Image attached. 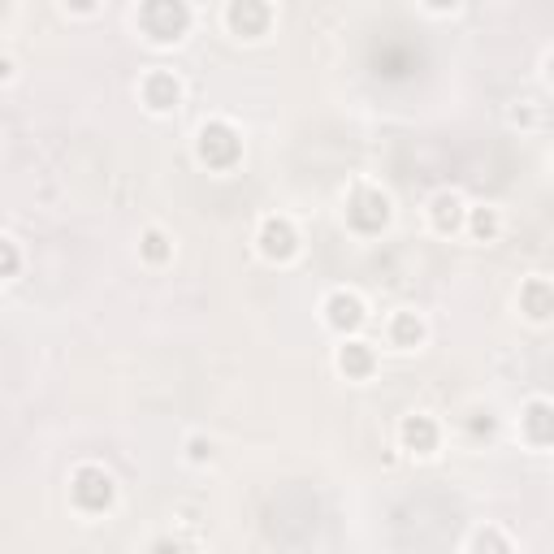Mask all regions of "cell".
<instances>
[{
  "label": "cell",
  "mask_w": 554,
  "mask_h": 554,
  "mask_svg": "<svg viewBox=\"0 0 554 554\" xmlns=\"http://www.w3.org/2000/svg\"><path fill=\"white\" fill-rule=\"evenodd\" d=\"M139 26L156 44H174L191 26V9L187 0H139Z\"/></svg>",
  "instance_id": "cell-1"
},
{
  "label": "cell",
  "mask_w": 554,
  "mask_h": 554,
  "mask_svg": "<svg viewBox=\"0 0 554 554\" xmlns=\"http://www.w3.org/2000/svg\"><path fill=\"white\" fill-rule=\"evenodd\" d=\"M520 425H524V438H529V446L546 451V446H550V403L546 399H533L529 407H524Z\"/></svg>",
  "instance_id": "cell-13"
},
{
  "label": "cell",
  "mask_w": 554,
  "mask_h": 554,
  "mask_svg": "<svg viewBox=\"0 0 554 554\" xmlns=\"http://www.w3.org/2000/svg\"><path fill=\"white\" fill-rule=\"evenodd\" d=\"M468 230H472V239H481V243H494L498 234H503V213L498 208H472V217H468Z\"/></svg>",
  "instance_id": "cell-16"
},
{
  "label": "cell",
  "mask_w": 554,
  "mask_h": 554,
  "mask_svg": "<svg viewBox=\"0 0 554 554\" xmlns=\"http://www.w3.org/2000/svg\"><path fill=\"white\" fill-rule=\"evenodd\" d=\"M18 269H22V252H18V243L0 234V277H13Z\"/></svg>",
  "instance_id": "cell-17"
},
{
  "label": "cell",
  "mask_w": 554,
  "mask_h": 554,
  "mask_svg": "<svg viewBox=\"0 0 554 554\" xmlns=\"http://www.w3.org/2000/svg\"><path fill=\"white\" fill-rule=\"evenodd\" d=\"M239 135H234L230 122H208L200 130V161L213 165V169H230L234 161H239Z\"/></svg>",
  "instance_id": "cell-3"
},
{
  "label": "cell",
  "mask_w": 554,
  "mask_h": 554,
  "mask_svg": "<svg viewBox=\"0 0 554 554\" xmlns=\"http://www.w3.org/2000/svg\"><path fill=\"white\" fill-rule=\"evenodd\" d=\"M187 459H191V464H208V459H213V442L187 438Z\"/></svg>",
  "instance_id": "cell-18"
},
{
  "label": "cell",
  "mask_w": 554,
  "mask_h": 554,
  "mask_svg": "<svg viewBox=\"0 0 554 554\" xmlns=\"http://www.w3.org/2000/svg\"><path fill=\"white\" fill-rule=\"evenodd\" d=\"M520 312L529 316V321H550V312H554V303H550V282L546 277H529V282L520 286Z\"/></svg>",
  "instance_id": "cell-9"
},
{
  "label": "cell",
  "mask_w": 554,
  "mask_h": 554,
  "mask_svg": "<svg viewBox=\"0 0 554 554\" xmlns=\"http://www.w3.org/2000/svg\"><path fill=\"white\" fill-rule=\"evenodd\" d=\"M399 438H403L407 451H416V455H433V451H438V425H433L429 416H407L403 429H399Z\"/></svg>",
  "instance_id": "cell-10"
},
{
  "label": "cell",
  "mask_w": 554,
  "mask_h": 554,
  "mask_svg": "<svg viewBox=\"0 0 554 554\" xmlns=\"http://www.w3.org/2000/svg\"><path fill=\"white\" fill-rule=\"evenodd\" d=\"M425 5H429V9H438V13H446V9H455L459 0H425Z\"/></svg>",
  "instance_id": "cell-21"
},
{
  "label": "cell",
  "mask_w": 554,
  "mask_h": 554,
  "mask_svg": "<svg viewBox=\"0 0 554 554\" xmlns=\"http://www.w3.org/2000/svg\"><path fill=\"white\" fill-rule=\"evenodd\" d=\"M364 191V208H351V221L360 230H381L390 221V195L386 191H377V187H360Z\"/></svg>",
  "instance_id": "cell-11"
},
{
  "label": "cell",
  "mask_w": 554,
  "mask_h": 554,
  "mask_svg": "<svg viewBox=\"0 0 554 554\" xmlns=\"http://www.w3.org/2000/svg\"><path fill=\"white\" fill-rule=\"evenodd\" d=\"M0 78H5V83L13 78V61H9V57H0Z\"/></svg>",
  "instance_id": "cell-22"
},
{
  "label": "cell",
  "mask_w": 554,
  "mask_h": 554,
  "mask_svg": "<svg viewBox=\"0 0 554 554\" xmlns=\"http://www.w3.org/2000/svg\"><path fill=\"white\" fill-rule=\"evenodd\" d=\"M139 96H143V104H148V113L161 117V113H174L182 104V83L169 70H152L139 83Z\"/></svg>",
  "instance_id": "cell-6"
},
{
  "label": "cell",
  "mask_w": 554,
  "mask_h": 554,
  "mask_svg": "<svg viewBox=\"0 0 554 554\" xmlns=\"http://www.w3.org/2000/svg\"><path fill=\"white\" fill-rule=\"evenodd\" d=\"M425 316L420 312H394V321H390V342L399 351H416L420 342H425Z\"/></svg>",
  "instance_id": "cell-12"
},
{
  "label": "cell",
  "mask_w": 554,
  "mask_h": 554,
  "mask_svg": "<svg viewBox=\"0 0 554 554\" xmlns=\"http://www.w3.org/2000/svg\"><path fill=\"white\" fill-rule=\"evenodd\" d=\"M256 247L260 256L273 260V265H286V260L299 256V230L290 217H265L260 221V234H256Z\"/></svg>",
  "instance_id": "cell-2"
},
{
  "label": "cell",
  "mask_w": 554,
  "mask_h": 554,
  "mask_svg": "<svg viewBox=\"0 0 554 554\" xmlns=\"http://www.w3.org/2000/svg\"><path fill=\"white\" fill-rule=\"evenodd\" d=\"M373 364H377V355H373V347H368V342H342L338 347V368L347 377H368L373 373Z\"/></svg>",
  "instance_id": "cell-14"
},
{
  "label": "cell",
  "mask_w": 554,
  "mask_h": 554,
  "mask_svg": "<svg viewBox=\"0 0 554 554\" xmlns=\"http://www.w3.org/2000/svg\"><path fill=\"white\" fill-rule=\"evenodd\" d=\"M464 217H468V208H464V200H459L455 191H438L429 200V221H433V230H438V234H455L459 226H464Z\"/></svg>",
  "instance_id": "cell-8"
},
{
  "label": "cell",
  "mask_w": 554,
  "mask_h": 554,
  "mask_svg": "<svg viewBox=\"0 0 554 554\" xmlns=\"http://www.w3.org/2000/svg\"><path fill=\"white\" fill-rule=\"evenodd\" d=\"M74 503L83 507V511H104L113 503V477L104 468H96V464H83L74 472Z\"/></svg>",
  "instance_id": "cell-4"
},
{
  "label": "cell",
  "mask_w": 554,
  "mask_h": 554,
  "mask_svg": "<svg viewBox=\"0 0 554 554\" xmlns=\"http://www.w3.org/2000/svg\"><path fill=\"white\" fill-rule=\"evenodd\" d=\"M230 31L234 35H247V39H260L273 22V5L269 0H230V13H226Z\"/></svg>",
  "instance_id": "cell-7"
},
{
  "label": "cell",
  "mask_w": 554,
  "mask_h": 554,
  "mask_svg": "<svg viewBox=\"0 0 554 554\" xmlns=\"http://www.w3.org/2000/svg\"><path fill=\"white\" fill-rule=\"evenodd\" d=\"M321 312H325V325L338 329V334H355V329L368 321V308L355 290H334V295L321 303Z\"/></svg>",
  "instance_id": "cell-5"
},
{
  "label": "cell",
  "mask_w": 554,
  "mask_h": 554,
  "mask_svg": "<svg viewBox=\"0 0 554 554\" xmlns=\"http://www.w3.org/2000/svg\"><path fill=\"white\" fill-rule=\"evenodd\" d=\"M139 256L148 260L152 269H161V265H169L174 260V243H169V234L165 230H143V239H139Z\"/></svg>",
  "instance_id": "cell-15"
},
{
  "label": "cell",
  "mask_w": 554,
  "mask_h": 554,
  "mask_svg": "<svg viewBox=\"0 0 554 554\" xmlns=\"http://www.w3.org/2000/svg\"><path fill=\"white\" fill-rule=\"evenodd\" d=\"M100 0H65V9H74V13H96Z\"/></svg>",
  "instance_id": "cell-20"
},
{
  "label": "cell",
  "mask_w": 554,
  "mask_h": 554,
  "mask_svg": "<svg viewBox=\"0 0 554 554\" xmlns=\"http://www.w3.org/2000/svg\"><path fill=\"white\" fill-rule=\"evenodd\" d=\"M472 546H503V550H507V537H498V533H477V537H472Z\"/></svg>",
  "instance_id": "cell-19"
}]
</instances>
